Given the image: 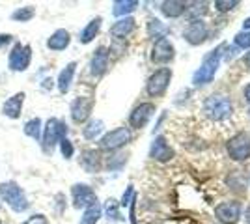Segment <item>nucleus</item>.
<instances>
[{
    "mask_svg": "<svg viewBox=\"0 0 250 224\" xmlns=\"http://www.w3.org/2000/svg\"><path fill=\"white\" fill-rule=\"evenodd\" d=\"M149 157L153 161H159V163H167L174 157V149L170 148V144L165 137H157L149 148Z\"/></svg>",
    "mask_w": 250,
    "mask_h": 224,
    "instance_id": "15",
    "label": "nucleus"
},
{
    "mask_svg": "<svg viewBox=\"0 0 250 224\" xmlns=\"http://www.w3.org/2000/svg\"><path fill=\"white\" fill-rule=\"evenodd\" d=\"M224 43L219 45L215 51H211V53L202 60V64L200 67L196 69V73L192 75V84L194 86H204L211 82L213 81V77L217 73V69H219V64H220V58H222V51H224Z\"/></svg>",
    "mask_w": 250,
    "mask_h": 224,
    "instance_id": "1",
    "label": "nucleus"
},
{
    "mask_svg": "<svg viewBox=\"0 0 250 224\" xmlns=\"http://www.w3.org/2000/svg\"><path fill=\"white\" fill-rule=\"evenodd\" d=\"M174 45L170 43V40L167 38H161L157 40L153 49H151V62L155 64H168L172 58H174Z\"/></svg>",
    "mask_w": 250,
    "mask_h": 224,
    "instance_id": "12",
    "label": "nucleus"
},
{
    "mask_svg": "<svg viewBox=\"0 0 250 224\" xmlns=\"http://www.w3.org/2000/svg\"><path fill=\"white\" fill-rule=\"evenodd\" d=\"M75 69H77V64L71 62V64H67L63 67L60 75H58V90L62 92V94H67L69 92V86L73 82V77H75Z\"/></svg>",
    "mask_w": 250,
    "mask_h": 224,
    "instance_id": "19",
    "label": "nucleus"
},
{
    "mask_svg": "<svg viewBox=\"0 0 250 224\" xmlns=\"http://www.w3.org/2000/svg\"><path fill=\"white\" fill-rule=\"evenodd\" d=\"M183 36H185V40L190 45H200V43H204L208 40L209 30L204 21H190L187 24V28H185V32H183Z\"/></svg>",
    "mask_w": 250,
    "mask_h": 224,
    "instance_id": "13",
    "label": "nucleus"
},
{
    "mask_svg": "<svg viewBox=\"0 0 250 224\" xmlns=\"http://www.w3.org/2000/svg\"><path fill=\"white\" fill-rule=\"evenodd\" d=\"M187 10V4L185 2H179V0H167L161 4V11L170 17V19H176V17H181Z\"/></svg>",
    "mask_w": 250,
    "mask_h": 224,
    "instance_id": "20",
    "label": "nucleus"
},
{
    "mask_svg": "<svg viewBox=\"0 0 250 224\" xmlns=\"http://www.w3.org/2000/svg\"><path fill=\"white\" fill-rule=\"evenodd\" d=\"M40 131H42V120L40 118H34L30 122H26L24 125V133L32 137V139H40Z\"/></svg>",
    "mask_w": 250,
    "mask_h": 224,
    "instance_id": "30",
    "label": "nucleus"
},
{
    "mask_svg": "<svg viewBox=\"0 0 250 224\" xmlns=\"http://www.w3.org/2000/svg\"><path fill=\"white\" fill-rule=\"evenodd\" d=\"M206 11H208V2H192L190 6H187L185 15L190 21H200V17L206 15Z\"/></svg>",
    "mask_w": 250,
    "mask_h": 224,
    "instance_id": "25",
    "label": "nucleus"
},
{
    "mask_svg": "<svg viewBox=\"0 0 250 224\" xmlns=\"http://www.w3.org/2000/svg\"><path fill=\"white\" fill-rule=\"evenodd\" d=\"M237 6H239V2H237V0H217V2H215V8H217V10L219 11H222V13H224V11H229V10H233V8H237Z\"/></svg>",
    "mask_w": 250,
    "mask_h": 224,
    "instance_id": "33",
    "label": "nucleus"
},
{
    "mask_svg": "<svg viewBox=\"0 0 250 224\" xmlns=\"http://www.w3.org/2000/svg\"><path fill=\"white\" fill-rule=\"evenodd\" d=\"M167 32H168V28L159 21V19H151V21L147 22V34H149V38H153L155 41L161 40V38H165Z\"/></svg>",
    "mask_w": 250,
    "mask_h": 224,
    "instance_id": "27",
    "label": "nucleus"
},
{
    "mask_svg": "<svg viewBox=\"0 0 250 224\" xmlns=\"http://www.w3.org/2000/svg\"><path fill=\"white\" fill-rule=\"evenodd\" d=\"M243 28H245V32H247V30H250V17L245 22H243Z\"/></svg>",
    "mask_w": 250,
    "mask_h": 224,
    "instance_id": "40",
    "label": "nucleus"
},
{
    "mask_svg": "<svg viewBox=\"0 0 250 224\" xmlns=\"http://www.w3.org/2000/svg\"><path fill=\"white\" fill-rule=\"evenodd\" d=\"M104 213H106V217L108 219H112V221H120L122 219V215H120V205H118V202L116 200H106V204H104Z\"/></svg>",
    "mask_w": 250,
    "mask_h": 224,
    "instance_id": "31",
    "label": "nucleus"
},
{
    "mask_svg": "<svg viewBox=\"0 0 250 224\" xmlns=\"http://www.w3.org/2000/svg\"><path fill=\"white\" fill-rule=\"evenodd\" d=\"M204 112L206 116L211 120V122H224L231 116L233 112V105L229 101L228 96H222V94H217V96H209L204 103Z\"/></svg>",
    "mask_w": 250,
    "mask_h": 224,
    "instance_id": "2",
    "label": "nucleus"
},
{
    "mask_svg": "<svg viewBox=\"0 0 250 224\" xmlns=\"http://www.w3.org/2000/svg\"><path fill=\"white\" fill-rule=\"evenodd\" d=\"M133 196H135V191H133V187H131V185H129V187H127V191L124 192V196H122V205H129V204H131V200H133Z\"/></svg>",
    "mask_w": 250,
    "mask_h": 224,
    "instance_id": "36",
    "label": "nucleus"
},
{
    "mask_svg": "<svg viewBox=\"0 0 250 224\" xmlns=\"http://www.w3.org/2000/svg\"><path fill=\"white\" fill-rule=\"evenodd\" d=\"M92 107H94V101L90 97H77L71 103V118H73L75 123L86 122L90 112H92Z\"/></svg>",
    "mask_w": 250,
    "mask_h": 224,
    "instance_id": "14",
    "label": "nucleus"
},
{
    "mask_svg": "<svg viewBox=\"0 0 250 224\" xmlns=\"http://www.w3.org/2000/svg\"><path fill=\"white\" fill-rule=\"evenodd\" d=\"M10 41H11V36H10V34H2V36H0V47L8 45Z\"/></svg>",
    "mask_w": 250,
    "mask_h": 224,
    "instance_id": "38",
    "label": "nucleus"
},
{
    "mask_svg": "<svg viewBox=\"0 0 250 224\" xmlns=\"http://www.w3.org/2000/svg\"><path fill=\"white\" fill-rule=\"evenodd\" d=\"M241 209L239 202H222L215 207V215L222 224H235L241 217Z\"/></svg>",
    "mask_w": 250,
    "mask_h": 224,
    "instance_id": "10",
    "label": "nucleus"
},
{
    "mask_svg": "<svg viewBox=\"0 0 250 224\" xmlns=\"http://www.w3.org/2000/svg\"><path fill=\"white\" fill-rule=\"evenodd\" d=\"M133 30H135V19L133 17H124V19H120L118 22L112 24L110 34L114 38H125V36H129Z\"/></svg>",
    "mask_w": 250,
    "mask_h": 224,
    "instance_id": "22",
    "label": "nucleus"
},
{
    "mask_svg": "<svg viewBox=\"0 0 250 224\" xmlns=\"http://www.w3.org/2000/svg\"><path fill=\"white\" fill-rule=\"evenodd\" d=\"M235 45L241 47V49H249L250 47V32H239L235 36Z\"/></svg>",
    "mask_w": 250,
    "mask_h": 224,
    "instance_id": "34",
    "label": "nucleus"
},
{
    "mask_svg": "<svg viewBox=\"0 0 250 224\" xmlns=\"http://www.w3.org/2000/svg\"><path fill=\"white\" fill-rule=\"evenodd\" d=\"M65 133L67 127L62 120H56L51 118L47 123H45V133H43V146L47 149H51L56 142H60L62 139H65Z\"/></svg>",
    "mask_w": 250,
    "mask_h": 224,
    "instance_id": "6",
    "label": "nucleus"
},
{
    "mask_svg": "<svg viewBox=\"0 0 250 224\" xmlns=\"http://www.w3.org/2000/svg\"><path fill=\"white\" fill-rule=\"evenodd\" d=\"M226 182H228L229 189H233V191H245L247 185H249V176H247V172L243 170H233L229 172Z\"/></svg>",
    "mask_w": 250,
    "mask_h": 224,
    "instance_id": "23",
    "label": "nucleus"
},
{
    "mask_svg": "<svg viewBox=\"0 0 250 224\" xmlns=\"http://www.w3.org/2000/svg\"><path fill=\"white\" fill-rule=\"evenodd\" d=\"M131 142V131L129 127H118L114 131H110V133H106L103 139L99 140V146L103 149H118L125 146V144H129Z\"/></svg>",
    "mask_w": 250,
    "mask_h": 224,
    "instance_id": "7",
    "label": "nucleus"
},
{
    "mask_svg": "<svg viewBox=\"0 0 250 224\" xmlns=\"http://www.w3.org/2000/svg\"><path fill=\"white\" fill-rule=\"evenodd\" d=\"M71 196H73V205L77 209H81V207H90V205L97 204L95 192L92 191L88 185H84V183H77V185L71 187Z\"/></svg>",
    "mask_w": 250,
    "mask_h": 224,
    "instance_id": "9",
    "label": "nucleus"
},
{
    "mask_svg": "<svg viewBox=\"0 0 250 224\" xmlns=\"http://www.w3.org/2000/svg\"><path fill=\"white\" fill-rule=\"evenodd\" d=\"M22 224H49V223H47V219L43 215H34V217H30L28 221H24Z\"/></svg>",
    "mask_w": 250,
    "mask_h": 224,
    "instance_id": "37",
    "label": "nucleus"
},
{
    "mask_svg": "<svg viewBox=\"0 0 250 224\" xmlns=\"http://www.w3.org/2000/svg\"><path fill=\"white\" fill-rule=\"evenodd\" d=\"M153 114H155V105H153V103H140V105L131 112V116H129V125L133 129H142L147 122L151 120Z\"/></svg>",
    "mask_w": 250,
    "mask_h": 224,
    "instance_id": "11",
    "label": "nucleus"
},
{
    "mask_svg": "<svg viewBox=\"0 0 250 224\" xmlns=\"http://www.w3.org/2000/svg\"><path fill=\"white\" fill-rule=\"evenodd\" d=\"M99 28H101V17H95V19H92V21L86 24V28H84L83 34H81V41L90 43L95 36H97Z\"/></svg>",
    "mask_w": 250,
    "mask_h": 224,
    "instance_id": "24",
    "label": "nucleus"
},
{
    "mask_svg": "<svg viewBox=\"0 0 250 224\" xmlns=\"http://www.w3.org/2000/svg\"><path fill=\"white\" fill-rule=\"evenodd\" d=\"M99 217H101V205H99V204H94V205L86 207L83 219H81V224H97Z\"/></svg>",
    "mask_w": 250,
    "mask_h": 224,
    "instance_id": "28",
    "label": "nucleus"
},
{
    "mask_svg": "<svg viewBox=\"0 0 250 224\" xmlns=\"http://www.w3.org/2000/svg\"><path fill=\"white\" fill-rule=\"evenodd\" d=\"M170 79H172L170 67H161V69H157L155 73L147 79L146 92L151 97H161L167 92L168 84H170Z\"/></svg>",
    "mask_w": 250,
    "mask_h": 224,
    "instance_id": "5",
    "label": "nucleus"
},
{
    "mask_svg": "<svg viewBox=\"0 0 250 224\" xmlns=\"http://www.w3.org/2000/svg\"><path fill=\"white\" fill-rule=\"evenodd\" d=\"M32 60V47L30 45H21L15 43L13 51L10 54V69L13 71H24Z\"/></svg>",
    "mask_w": 250,
    "mask_h": 224,
    "instance_id": "8",
    "label": "nucleus"
},
{
    "mask_svg": "<svg viewBox=\"0 0 250 224\" xmlns=\"http://www.w3.org/2000/svg\"><path fill=\"white\" fill-rule=\"evenodd\" d=\"M245 219H247V223L250 224V205L247 207V211H245Z\"/></svg>",
    "mask_w": 250,
    "mask_h": 224,
    "instance_id": "42",
    "label": "nucleus"
},
{
    "mask_svg": "<svg viewBox=\"0 0 250 224\" xmlns=\"http://www.w3.org/2000/svg\"><path fill=\"white\" fill-rule=\"evenodd\" d=\"M60 149H62V155L65 157V159H71L73 157V144L69 142L67 139H62L60 140Z\"/></svg>",
    "mask_w": 250,
    "mask_h": 224,
    "instance_id": "35",
    "label": "nucleus"
},
{
    "mask_svg": "<svg viewBox=\"0 0 250 224\" xmlns=\"http://www.w3.org/2000/svg\"><path fill=\"white\" fill-rule=\"evenodd\" d=\"M243 62H245V64H247V65H249V67H250V53L245 54V58H243Z\"/></svg>",
    "mask_w": 250,
    "mask_h": 224,
    "instance_id": "41",
    "label": "nucleus"
},
{
    "mask_svg": "<svg viewBox=\"0 0 250 224\" xmlns=\"http://www.w3.org/2000/svg\"><path fill=\"white\" fill-rule=\"evenodd\" d=\"M103 129H104V123L101 122V120H92L86 127H84V139H88V140H94L97 135H101L103 133Z\"/></svg>",
    "mask_w": 250,
    "mask_h": 224,
    "instance_id": "29",
    "label": "nucleus"
},
{
    "mask_svg": "<svg viewBox=\"0 0 250 224\" xmlns=\"http://www.w3.org/2000/svg\"><path fill=\"white\" fill-rule=\"evenodd\" d=\"M136 6H138V2L136 0H120V2H114V13L116 17H124L127 13H131V11L136 10Z\"/></svg>",
    "mask_w": 250,
    "mask_h": 224,
    "instance_id": "26",
    "label": "nucleus"
},
{
    "mask_svg": "<svg viewBox=\"0 0 250 224\" xmlns=\"http://www.w3.org/2000/svg\"><path fill=\"white\" fill-rule=\"evenodd\" d=\"M245 99H247V101L250 103V84L245 88Z\"/></svg>",
    "mask_w": 250,
    "mask_h": 224,
    "instance_id": "39",
    "label": "nucleus"
},
{
    "mask_svg": "<svg viewBox=\"0 0 250 224\" xmlns=\"http://www.w3.org/2000/svg\"><path fill=\"white\" fill-rule=\"evenodd\" d=\"M81 166L86 172H97L101 168V157H99V153L95 149H86V151H83Z\"/></svg>",
    "mask_w": 250,
    "mask_h": 224,
    "instance_id": "18",
    "label": "nucleus"
},
{
    "mask_svg": "<svg viewBox=\"0 0 250 224\" xmlns=\"http://www.w3.org/2000/svg\"><path fill=\"white\" fill-rule=\"evenodd\" d=\"M228 153L233 161L250 159V133L241 131L228 140Z\"/></svg>",
    "mask_w": 250,
    "mask_h": 224,
    "instance_id": "4",
    "label": "nucleus"
},
{
    "mask_svg": "<svg viewBox=\"0 0 250 224\" xmlns=\"http://www.w3.org/2000/svg\"><path fill=\"white\" fill-rule=\"evenodd\" d=\"M22 101H24V94H22V92L15 94V96H11L10 99L4 103V107H2V112H4V114H6L8 118H11V120H17V118L21 116Z\"/></svg>",
    "mask_w": 250,
    "mask_h": 224,
    "instance_id": "17",
    "label": "nucleus"
},
{
    "mask_svg": "<svg viewBox=\"0 0 250 224\" xmlns=\"http://www.w3.org/2000/svg\"><path fill=\"white\" fill-rule=\"evenodd\" d=\"M67 45H69V32L63 30V28L56 30V32L47 40V47H49L51 51H63Z\"/></svg>",
    "mask_w": 250,
    "mask_h": 224,
    "instance_id": "21",
    "label": "nucleus"
},
{
    "mask_svg": "<svg viewBox=\"0 0 250 224\" xmlns=\"http://www.w3.org/2000/svg\"><path fill=\"white\" fill-rule=\"evenodd\" d=\"M106 65H108V49L106 47H97L94 56H92L90 71L94 77H101L106 71Z\"/></svg>",
    "mask_w": 250,
    "mask_h": 224,
    "instance_id": "16",
    "label": "nucleus"
},
{
    "mask_svg": "<svg viewBox=\"0 0 250 224\" xmlns=\"http://www.w3.org/2000/svg\"><path fill=\"white\" fill-rule=\"evenodd\" d=\"M249 114H250V110H249Z\"/></svg>",
    "mask_w": 250,
    "mask_h": 224,
    "instance_id": "43",
    "label": "nucleus"
},
{
    "mask_svg": "<svg viewBox=\"0 0 250 224\" xmlns=\"http://www.w3.org/2000/svg\"><path fill=\"white\" fill-rule=\"evenodd\" d=\"M0 196H2V200L8 204L13 211H17V213H21V211H24V209H28L26 194L22 192V189L15 182L0 183Z\"/></svg>",
    "mask_w": 250,
    "mask_h": 224,
    "instance_id": "3",
    "label": "nucleus"
},
{
    "mask_svg": "<svg viewBox=\"0 0 250 224\" xmlns=\"http://www.w3.org/2000/svg\"><path fill=\"white\" fill-rule=\"evenodd\" d=\"M32 17H34V8H30V6H26V8H21V10H17V11H13L11 13V19L13 21H30Z\"/></svg>",
    "mask_w": 250,
    "mask_h": 224,
    "instance_id": "32",
    "label": "nucleus"
}]
</instances>
